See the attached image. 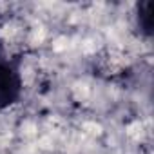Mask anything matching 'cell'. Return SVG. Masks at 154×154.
I'll return each instance as SVG.
<instances>
[{"mask_svg":"<svg viewBox=\"0 0 154 154\" xmlns=\"http://www.w3.org/2000/svg\"><path fill=\"white\" fill-rule=\"evenodd\" d=\"M22 56H6L0 62V111L20 102L24 93Z\"/></svg>","mask_w":154,"mask_h":154,"instance_id":"6da1fadb","label":"cell"},{"mask_svg":"<svg viewBox=\"0 0 154 154\" xmlns=\"http://www.w3.org/2000/svg\"><path fill=\"white\" fill-rule=\"evenodd\" d=\"M6 58V51H4V42H2V38H0V62H2Z\"/></svg>","mask_w":154,"mask_h":154,"instance_id":"3957f363","label":"cell"},{"mask_svg":"<svg viewBox=\"0 0 154 154\" xmlns=\"http://www.w3.org/2000/svg\"><path fill=\"white\" fill-rule=\"evenodd\" d=\"M134 27L140 36L150 40L154 35V0H143L134 9Z\"/></svg>","mask_w":154,"mask_h":154,"instance_id":"7a4b0ae2","label":"cell"}]
</instances>
